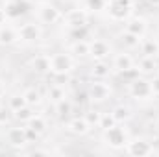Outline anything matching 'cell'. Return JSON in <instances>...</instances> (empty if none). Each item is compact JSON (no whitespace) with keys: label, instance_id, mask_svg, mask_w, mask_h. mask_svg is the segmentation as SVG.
<instances>
[{"label":"cell","instance_id":"cell-22","mask_svg":"<svg viewBox=\"0 0 159 157\" xmlns=\"http://www.w3.org/2000/svg\"><path fill=\"white\" fill-rule=\"evenodd\" d=\"M139 50L143 56H152V57H157L159 56V46L156 39H141V44H139Z\"/></svg>","mask_w":159,"mask_h":157},{"label":"cell","instance_id":"cell-28","mask_svg":"<svg viewBox=\"0 0 159 157\" xmlns=\"http://www.w3.org/2000/svg\"><path fill=\"white\" fill-rule=\"evenodd\" d=\"M28 126L30 128H34L39 135H43L44 131H46V128H48V122H46V118L43 117V115H34V117L30 118V122H28Z\"/></svg>","mask_w":159,"mask_h":157},{"label":"cell","instance_id":"cell-29","mask_svg":"<svg viewBox=\"0 0 159 157\" xmlns=\"http://www.w3.org/2000/svg\"><path fill=\"white\" fill-rule=\"evenodd\" d=\"M22 105H26V100H24L22 94H11V96L7 98V104H6V107H7L11 113L17 111V109H20Z\"/></svg>","mask_w":159,"mask_h":157},{"label":"cell","instance_id":"cell-11","mask_svg":"<svg viewBox=\"0 0 159 157\" xmlns=\"http://www.w3.org/2000/svg\"><path fill=\"white\" fill-rule=\"evenodd\" d=\"M30 69L35 72V74H48L52 72V67H50V54H35L32 59H30Z\"/></svg>","mask_w":159,"mask_h":157},{"label":"cell","instance_id":"cell-39","mask_svg":"<svg viewBox=\"0 0 159 157\" xmlns=\"http://www.w3.org/2000/svg\"><path fill=\"white\" fill-rule=\"evenodd\" d=\"M6 96V85H4V81L0 79V100Z\"/></svg>","mask_w":159,"mask_h":157},{"label":"cell","instance_id":"cell-3","mask_svg":"<svg viewBox=\"0 0 159 157\" xmlns=\"http://www.w3.org/2000/svg\"><path fill=\"white\" fill-rule=\"evenodd\" d=\"M129 94L135 100H152L156 98L150 87V79L146 76H137L135 79L129 81Z\"/></svg>","mask_w":159,"mask_h":157},{"label":"cell","instance_id":"cell-38","mask_svg":"<svg viewBox=\"0 0 159 157\" xmlns=\"http://www.w3.org/2000/svg\"><path fill=\"white\" fill-rule=\"evenodd\" d=\"M6 20H7V15H6V11H4V9L0 7V28H2L4 24H6Z\"/></svg>","mask_w":159,"mask_h":157},{"label":"cell","instance_id":"cell-33","mask_svg":"<svg viewBox=\"0 0 159 157\" xmlns=\"http://www.w3.org/2000/svg\"><path fill=\"white\" fill-rule=\"evenodd\" d=\"M11 120H13V113H11L7 107H2V109H0V126L6 128V126L11 124Z\"/></svg>","mask_w":159,"mask_h":157},{"label":"cell","instance_id":"cell-41","mask_svg":"<svg viewBox=\"0 0 159 157\" xmlns=\"http://www.w3.org/2000/svg\"><path fill=\"white\" fill-rule=\"evenodd\" d=\"M154 126H156V131H157V135H159V117L156 118V124H154Z\"/></svg>","mask_w":159,"mask_h":157},{"label":"cell","instance_id":"cell-24","mask_svg":"<svg viewBox=\"0 0 159 157\" xmlns=\"http://www.w3.org/2000/svg\"><path fill=\"white\" fill-rule=\"evenodd\" d=\"M70 54L74 59H83L89 56V41H72Z\"/></svg>","mask_w":159,"mask_h":157},{"label":"cell","instance_id":"cell-6","mask_svg":"<svg viewBox=\"0 0 159 157\" xmlns=\"http://www.w3.org/2000/svg\"><path fill=\"white\" fill-rule=\"evenodd\" d=\"M17 34H19V41L22 43H35L41 39L43 30L37 22H22L20 26H17Z\"/></svg>","mask_w":159,"mask_h":157},{"label":"cell","instance_id":"cell-20","mask_svg":"<svg viewBox=\"0 0 159 157\" xmlns=\"http://www.w3.org/2000/svg\"><path fill=\"white\" fill-rule=\"evenodd\" d=\"M46 98L56 105L57 102H61V100H65V98H67L65 87H63L61 83H50V85H48V89H46Z\"/></svg>","mask_w":159,"mask_h":157},{"label":"cell","instance_id":"cell-5","mask_svg":"<svg viewBox=\"0 0 159 157\" xmlns=\"http://www.w3.org/2000/svg\"><path fill=\"white\" fill-rule=\"evenodd\" d=\"M87 92L91 102H106L107 98H111V85L106 83V79H94L89 85Z\"/></svg>","mask_w":159,"mask_h":157},{"label":"cell","instance_id":"cell-36","mask_svg":"<svg viewBox=\"0 0 159 157\" xmlns=\"http://www.w3.org/2000/svg\"><path fill=\"white\" fill-rule=\"evenodd\" d=\"M87 100H91V98H89V92H87V91H81V92H76V100H74V104L83 105Z\"/></svg>","mask_w":159,"mask_h":157},{"label":"cell","instance_id":"cell-25","mask_svg":"<svg viewBox=\"0 0 159 157\" xmlns=\"http://www.w3.org/2000/svg\"><path fill=\"white\" fill-rule=\"evenodd\" d=\"M69 37H70L72 41H89L91 39V30H89L87 24H81V26H70Z\"/></svg>","mask_w":159,"mask_h":157},{"label":"cell","instance_id":"cell-16","mask_svg":"<svg viewBox=\"0 0 159 157\" xmlns=\"http://www.w3.org/2000/svg\"><path fill=\"white\" fill-rule=\"evenodd\" d=\"M111 72H113V67L106 61V59H102V61H94L93 63V69H91V76L94 79H107L111 76Z\"/></svg>","mask_w":159,"mask_h":157},{"label":"cell","instance_id":"cell-35","mask_svg":"<svg viewBox=\"0 0 159 157\" xmlns=\"http://www.w3.org/2000/svg\"><path fill=\"white\" fill-rule=\"evenodd\" d=\"M106 4H107V0H87L89 9H94V11L104 9V7H106Z\"/></svg>","mask_w":159,"mask_h":157},{"label":"cell","instance_id":"cell-13","mask_svg":"<svg viewBox=\"0 0 159 157\" xmlns=\"http://www.w3.org/2000/svg\"><path fill=\"white\" fill-rule=\"evenodd\" d=\"M124 30L133 34V35H137V37H144L146 32H148V22L143 17H131V19L126 20V28Z\"/></svg>","mask_w":159,"mask_h":157},{"label":"cell","instance_id":"cell-26","mask_svg":"<svg viewBox=\"0 0 159 157\" xmlns=\"http://www.w3.org/2000/svg\"><path fill=\"white\" fill-rule=\"evenodd\" d=\"M35 115V107H32V105H22L20 109H17V111H13V118L15 120H19L20 124H28L30 122V118Z\"/></svg>","mask_w":159,"mask_h":157},{"label":"cell","instance_id":"cell-15","mask_svg":"<svg viewBox=\"0 0 159 157\" xmlns=\"http://www.w3.org/2000/svg\"><path fill=\"white\" fill-rule=\"evenodd\" d=\"M135 67H137V70H139L141 76H152L157 70L159 65H157V61H156V57H152V56H141V59L135 61Z\"/></svg>","mask_w":159,"mask_h":157},{"label":"cell","instance_id":"cell-18","mask_svg":"<svg viewBox=\"0 0 159 157\" xmlns=\"http://www.w3.org/2000/svg\"><path fill=\"white\" fill-rule=\"evenodd\" d=\"M19 43V34H17V28L9 26V24H4L0 28V44L2 46H11Z\"/></svg>","mask_w":159,"mask_h":157},{"label":"cell","instance_id":"cell-30","mask_svg":"<svg viewBox=\"0 0 159 157\" xmlns=\"http://www.w3.org/2000/svg\"><path fill=\"white\" fill-rule=\"evenodd\" d=\"M72 107H74V102H70L69 98H65V100L56 104V111H57L59 117H69L72 113Z\"/></svg>","mask_w":159,"mask_h":157},{"label":"cell","instance_id":"cell-8","mask_svg":"<svg viewBox=\"0 0 159 157\" xmlns=\"http://www.w3.org/2000/svg\"><path fill=\"white\" fill-rule=\"evenodd\" d=\"M124 150H126V154H129V155H150V154L156 152V150H154V144L148 142V141H144V139L128 141L126 146H124Z\"/></svg>","mask_w":159,"mask_h":157},{"label":"cell","instance_id":"cell-7","mask_svg":"<svg viewBox=\"0 0 159 157\" xmlns=\"http://www.w3.org/2000/svg\"><path fill=\"white\" fill-rule=\"evenodd\" d=\"M109 54H111V46L107 41L89 39V57H93L94 61H102V59H107Z\"/></svg>","mask_w":159,"mask_h":157},{"label":"cell","instance_id":"cell-17","mask_svg":"<svg viewBox=\"0 0 159 157\" xmlns=\"http://www.w3.org/2000/svg\"><path fill=\"white\" fill-rule=\"evenodd\" d=\"M63 20L69 26H81L87 24V11L85 9H70L63 15Z\"/></svg>","mask_w":159,"mask_h":157},{"label":"cell","instance_id":"cell-12","mask_svg":"<svg viewBox=\"0 0 159 157\" xmlns=\"http://www.w3.org/2000/svg\"><path fill=\"white\" fill-rule=\"evenodd\" d=\"M6 141L9 146H24L28 144L26 141V129L20 126H9L6 131Z\"/></svg>","mask_w":159,"mask_h":157},{"label":"cell","instance_id":"cell-21","mask_svg":"<svg viewBox=\"0 0 159 157\" xmlns=\"http://www.w3.org/2000/svg\"><path fill=\"white\" fill-rule=\"evenodd\" d=\"M141 39L143 37H137V35H133V34H129V32H120L119 34V41L122 43V46L129 52V50H137L139 48V44H141Z\"/></svg>","mask_w":159,"mask_h":157},{"label":"cell","instance_id":"cell-34","mask_svg":"<svg viewBox=\"0 0 159 157\" xmlns=\"http://www.w3.org/2000/svg\"><path fill=\"white\" fill-rule=\"evenodd\" d=\"M24 129H26V141H28V144H30V142H37V141H39L41 135L34 129V128H30V126L26 124V128H24Z\"/></svg>","mask_w":159,"mask_h":157},{"label":"cell","instance_id":"cell-32","mask_svg":"<svg viewBox=\"0 0 159 157\" xmlns=\"http://www.w3.org/2000/svg\"><path fill=\"white\" fill-rule=\"evenodd\" d=\"M115 124H119L115 117L111 115V111L109 113H102V118H100V124H98V128H102V131L104 129H107V128H113Z\"/></svg>","mask_w":159,"mask_h":157},{"label":"cell","instance_id":"cell-43","mask_svg":"<svg viewBox=\"0 0 159 157\" xmlns=\"http://www.w3.org/2000/svg\"><path fill=\"white\" fill-rule=\"evenodd\" d=\"M2 107H4V105H2V102H0V109H2Z\"/></svg>","mask_w":159,"mask_h":157},{"label":"cell","instance_id":"cell-23","mask_svg":"<svg viewBox=\"0 0 159 157\" xmlns=\"http://www.w3.org/2000/svg\"><path fill=\"white\" fill-rule=\"evenodd\" d=\"M111 115L115 117V120L119 124H124V122H128L131 118V107L126 105V104H119V105H115L111 109Z\"/></svg>","mask_w":159,"mask_h":157},{"label":"cell","instance_id":"cell-1","mask_svg":"<svg viewBox=\"0 0 159 157\" xmlns=\"http://www.w3.org/2000/svg\"><path fill=\"white\" fill-rule=\"evenodd\" d=\"M74 57L72 54L67 52H56L50 54V67H52V74L56 76H67L74 70Z\"/></svg>","mask_w":159,"mask_h":157},{"label":"cell","instance_id":"cell-4","mask_svg":"<svg viewBox=\"0 0 159 157\" xmlns=\"http://www.w3.org/2000/svg\"><path fill=\"white\" fill-rule=\"evenodd\" d=\"M102 139H104V142H106L107 146H111V148H124L126 142L129 141V139H128V131H126L124 128H120L119 124H115L113 128L104 129Z\"/></svg>","mask_w":159,"mask_h":157},{"label":"cell","instance_id":"cell-44","mask_svg":"<svg viewBox=\"0 0 159 157\" xmlns=\"http://www.w3.org/2000/svg\"><path fill=\"white\" fill-rule=\"evenodd\" d=\"M156 41H157V46H159V37H157V39H156Z\"/></svg>","mask_w":159,"mask_h":157},{"label":"cell","instance_id":"cell-40","mask_svg":"<svg viewBox=\"0 0 159 157\" xmlns=\"http://www.w3.org/2000/svg\"><path fill=\"white\" fill-rule=\"evenodd\" d=\"M150 6H154V7H159V0H146Z\"/></svg>","mask_w":159,"mask_h":157},{"label":"cell","instance_id":"cell-42","mask_svg":"<svg viewBox=\"0 0 159 157\" xmlns=\"http://www.w3.org/2000/svg\"><path fill=\"white\" fill-rule=\"evenodd\" d=\"M26 2H30V4H41V2H44V0H26Z\"/></svg>","mask_w":159,"mask_h":157},{"label":"cell","instance_id":"cell-9","mask_svg":"<svg viewBox=\"0 0 159 157\" xmlns=\"http://www.w3.org/2000/svg\"><path fill=\"white\" fill-rule=\"evenodd\" d=\"M59 20H63V13L54 4H43L39 7V22L41 24H56Z\"/></svg>","mask_w":159,"mask_h":157},{"label":"cell","instance_id":"cell-2","mask_svg":"<svg viewBox=\"0 0 159 157\" xmlns=\"http://www.w3.org/2000/svg\"><path fill=\"white\" fill-rule=\"evenodd\" d=\"M104 9L107 11L111 20L124 22V20L129 19V15L133 11V0H107Z\"/></svg>","mask_w":159,"mask_h":157},{"label":"cell","instance_id":"cell-14","mask_svg":"<svg viewBox=\"0 0 159 157\" xmlns=\"http://www.w3.org/2000/svg\"><path fill=\"white\" fill-rule=\"evenodd\" d=\"M28 4L30 2H26V0H7L4 4V11H6L7 19H19L20 15L26 13Z\"/></svg>","mask_w":159,"mask_h":157},{"label":"cell","instance_id":"cell-31","mask_svg":"<svg viewBox=\"0 0 159 157\" xmlns=\"http://www.w3.org/2000/svg\"><path fill=\"white\" fill-rule=\"evenodd\" d=\"M83 118L87 120V124L93 128V126H98L100 124V118H102V111H98V109H89V111H85L83 113Z\"/></svg>","mask_w":159,"mask_h":157},{"label":"cell","instance_id":"cell-10","mask_svg":"<svg viewBox=\"0 0 159 157\" xmlns=\"http://www.w3.org/2000/svg\"><path fill=\"white\" fill-rule=\"evenodd\" d=\"M135 57L126 50V52H119V54H115L113 56V61H111V67H113V70H117L119 74H124L126 70H129V69H133L135 67Z\"/></svg>","mask_w":159,"mask_h":157},{"label":"cell","instance_id":"cell-27","mask_svg":"<svg viewBox=\"0 0 159 157\" xmlns=\"http://www.w3.org/2000/svg\"><path fill=\"white\" fill-rule=\"evenodd\" d=\"M22 96H24L26 104H28V105H32V107L39 105L41 102H43V94H41V92L37 91V89H35V87H28V89L22 92Z\"/></svg>","mask_w":159,"mask_h":157},{"label":"cell","instance_id":"cell-45","mask_svg":"<svg viewBox=\"0 0 159 157\" xmlns=\"http://www.w3.org/2000/svg\"><path fill=\"white\" fill-rule=\"evenodd\" d=\"M157 74H159V67H157Z\"/></svg>","mask_w":159,"mask_h":157},{"label":"cell","instance_id":"cell-37","mask_svg":"<svg viewBox=\"0 0 159 157\" xmlns=\"http://www.w3.org/2000/svg\"><path fill=\"white\" fill-rule=\"evenodd\" d=\"M150 87H152L154 96H159V74H154V78L150 79Z\"/></svg>","mask_w":159,"mask_h":157},{"label":"cell","instance_id":"cell-19","mask_svg":"<svg viewBox=\"0 0 159 157\" xmlns=\"http://www.w3.org/2000/svg\"><path fill=\"white\" fill-rule=\"evenodd\" d=\"M67 128H69V131H70L72 135H85V133H89V129H91V126L87 124V120L83 117L70 118L69 124H67Z\"/></svg>","mask_w":159,"mask_h":157}]
</instances>
